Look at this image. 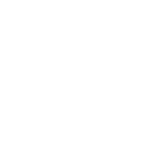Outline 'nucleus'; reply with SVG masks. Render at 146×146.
<instances>
[]
</instances>
